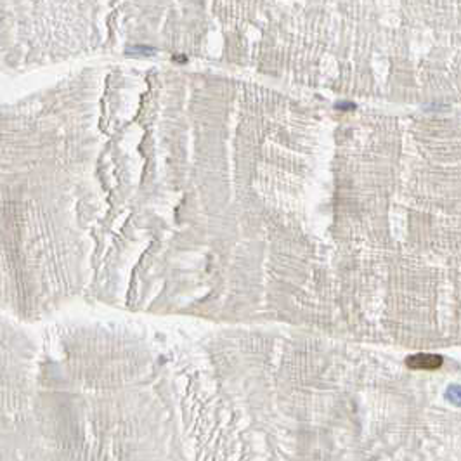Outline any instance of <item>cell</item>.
I'll list each match as a JSON object with an SVG mask.
<instances>
[{
    "instance_id": "cell-3",
    "label": "cell",
    "mask_w": 461,
    "mask_h": 461,
    "mask_svg": "<svg viewBox=\"0 0 461 461\" xmlns=\"http://www.w3.org/2000/svg\"><path fill=\"white\" fill-rule=\"evenodd\" d=\"M130 52H139V54H142V52H146V54H151V52H155L153 49H148V47H134V49H129V54Z\"/></svg>"
},
{
    "instance_id": "cell-2",
    "label": "cell",
    "mask_w": 461,
    "mask_h": 461,
    "mask_svg": "<svg viewBox=\"0 0 461 461\" xmlns=\"http://www.w3.org/2000/svg\"><path fill=\"white\" fill-rule=\"evenodd\" d=\"M447 397H449V401H451V402H454V404L461 406V387H459V385L449 387Z\"/></svg>"
},
{
    "instance_id": "cell-1",
    "label": "cell",
    "mask_w": 461,
    "mask_h": 461,
    "mask_svg": "<svg viewBox=\"0 0 461 461\" xmlns=\"http://www.w3.org/2000/svg\"><path fill=\"white\" fill-rule=\"evenodd\" d=\"M408 364L413 370H437L442 366V357L435 354H416L409 357Z\"/></svg>"
}]
</instances>
